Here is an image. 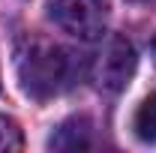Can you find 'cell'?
<instances>
[{
  "mask_svg": "<svg viewBox=\"0 0 156 153\" xmlns=\"http://www.w3.org/2000/svg\"><path fill=\"white\" fill-rule=\"evenodd\" d=\"M135 66H138V57H135V48L132 42L123 36H108L102 51L93 57V81H96L102 90H123L129 84V78L135 75Z\"/></svg>",
  "mask_w": 156,
  "mask_h": 153,
  "instance_id": "obj_3",
  "label": "cell"
},
{
  "mask_svg": "<svg viewBox=\"0 0 156 153\" xmlns=\"http://www.w3.org/2000/svg\"><path fill=\"white\" fill-rule=\"evenodd\" d=\"M153 51H156V45H153Z\"/></svg>",
  "mask_w": 156,
  "mask_h": 153,
  "instance_id": "obj_7",
  "label": "cell"
},
{
  "mask_svg": "<svg viewBox=\"0 0 156 153\" xmlns=\"http://www.w3.org/2000/svg\"><path fill=\"white\" fill-rule=\"evenodd\" d=\"M15 69L24 93L33 99H48L69 87L75 63L66 48L42 36H24L15 51Z\"/></svg>",
  "mask_w": 156,
  "mask_h": 153,
  "instance_id": "obj_1",
  "label": "cell"
},
{
  "mask_svg": "<svg viewBox=\"0 0 156 153\" xmlns=\"http://www.w3.org/2000/svg\"><path fill=\"white\" fill-rule=\"evenodd\" d=\"M48 147L51 150H84V147H90V120L87 117H69L48 138Z\"/></svg>",
  "mask_w": 156,
  "mask_h": 153,
  "instance_id": "obj_4",
  "label": "cell"
},
{
  "mask_svg": "<svg viewBox=\"0 0 156 153\" xmlns=\"http://www.w3.org/2000/svg\"><path fill=\"white\" fill-rule=\"evenodd\" d=\"M24 147V135H21L18 123L12 117L0 114V153H12Z\"/></svg>",
  "mask_w": 156,
  "mask_h": 153,
  "instance_id": "obj_6",
  "label": "cell"
},
{
  "mask_svg": "<svg viewBox=\"0 0 156 153\" xmlns=\"http://www.w3.org/2000/svg\"><path fill=\"white\" fill-rule=\"evenodd\" d=\"M48 18L63 33L93 42L105 33L108 0H48Z\"/></svg>",
  "mask_w": 156,
  "mask_h": 153,
  "instance_id": "obj_2",
  "label": "cell"
},
{
  "mask_svg": "<svg viewBox=\"0 0 156 153\" xmlns=\"http://www.w3.org/2000/svg\"><path fill=\"white\" fill-rule=\"evenodd\" d=\"M132 129H135V138L144 141V144H156V96H147L135 111V120H132Z\"/></svg>",
  "mask_w": 156,
  "mask_h": 153,
  "instance_id": "obj_5",
  "label": "cell"
}]
</instances>
